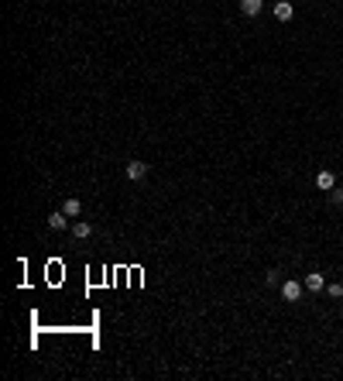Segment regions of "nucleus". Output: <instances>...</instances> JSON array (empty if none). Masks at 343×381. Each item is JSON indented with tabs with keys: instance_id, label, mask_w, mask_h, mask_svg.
<instances>
[{
	"instance_id": "nucleus-7",
	"label": "nucleus",
	"mask_w": 343,
	"mask_h": 381,
	"mask_svg": "<svg viewBox=\"0 0 343 381\" xmlns=\"http://www.w3.org/2000/svg\"><path fill=\"white\" fill-rule=\"evenodd\" d=\"M292 14H295V11H292V4H288V0L275 4V18H278V21H292Z\"/></svg>"
},
{
	"instance_id": "nucleus-6",
	"label": "nucleus",
	"mask_w": 343,
	"mask_h": 381,
	"mask_svg": "<svg viewBox=\"0 0 343 381\" xmlns=\"http://www.w3.org/2000/svg\"><path fill=\"white\" fill-rule=\"evenodd\" d=\"M316 186H319L323 192H329L333 186H336V179H333V172H319V175H316Z\"/></svg>"
},
{
	"instance_id": "nucleus-1",
	"label": "nucleus",
	"mask_w": 343,
	"mask_h": 381,
	"mask_svg": "<svg viewBox=\"0 0 343 381\" xmlns=\"http://www.w3.org/2000/svg\"><path fill=\"white\" fill-rule=\"evenodd\" d=\"M124 175H127L131 182H141V179L148 175V165H144V162H127V169H124Z\"/></svg>"
},
{
	"instance_id": "nucleus-9",
	"label": "nucleus",
	"mask_w": 343,
	"mask_h": 381,
	"mask_svg": "<svg viewBox=\"0 0 343 381\" xmlns=\"http://www.w3.org/2000/svg\"><path fill=\"white\" fill-rule=\"evenodd\" d=\"M305 288H309V292H323V275H319V271L305 275Z\"/></svg>"
},
{
	"instance_id": "nucleus-2",
	"label": "nucleus",
	"mask_w": 343,
	"mask_h": 381,
	"mask_svg": "<svg viewBox=\"0 0 343 381\" xmlns=\"http://www.w3.org/2000/svg\"><path fill=\"white\" fill-rule=\"evenodd\" d=\"M302 288H305V285H299L295 278H292V282H285V285H282V295H285V302H299V299H302Z\"/></svg>"
},
{
	"instance_id": "nucleus-10",
	"label": "nucleus",
	"mask_w": 343,
	"mask_h": 381,
	"mask_svg": "<svg viewBox=\"0 0 343 381\" xmlns=\"http://www.w3.org/2000/svg\"><path fill=\"white\" fill-rule=\"evenodd\" d=\"M326 292H329V295H333V299H340V295H343V285H340V282H333V285L326 288Z\"/></svg>"
},
{
	"instance_id": "nucleus-3",
	"label": "nucleus",
	"mask_w": 343,
	"mask_h": 381,
	"mask_svg": "<svg viewBox=\"0 0 343 381\" xmlns=\"http://www.w3.org/2000/svg\"><path fill=\"white\" fill-rule=\"evenodd\" d=\"M62 213H65L69 220H79V216H82V203L72 196V199H65V203H62Z\"/></svg>"
},
{
	"instance_id": "nucleus-5",
	"label": "nucleus",
	"mask_w": 343,
	"mask_h": 381,
	"mask_svg": "<svg viewBox=\"0 0 343 381\" xmlns=\"http://www.w3.org/2000/svg\"><path fill=\"white\" fill-rule=\"evenodd\" d=\"M93 234V227L86 223V220H72V237H79V241H86Z\"/></svg>"
},
{
	"instance_id": "nucleus-8",
	"label": "nucleus",
	"mask_w": 343,
	"mask_h": 381,
	"mask_svg": "<svg viewBox=\"0 0 343 381\" xmlns=\"http://www.w3.org/2000/svg\"><path fill=\"white\" fill-rule=\"evenodd\" d=\"M48 227H52V230H65V227H69V216H65L62 210L52 213V216H48Z\"/></svg>"
},
{
	"instance_id": "nucleus-11",
	"label": "nucleus",
	"mask_w": 343,
	"mask_h": 381,
	"mask_svg": "<svg viewBox=\"0 0 343 381\" xmlns=\"http://www.w3.org/2000/svg\"><path fill=\"white\" fill-rule=\"evenodd\" d=\"M340 316H343V309H340Z\"/></svg>"
},
{
	"instance_id": "nucleus-4",
	"label": "nucleus",
	"mask_w": 343,
	"mask_h": 381,
	"mask_svg": "<svg viewBox=\"0 0 343 381\" xmlns=\"http://www.w3.org/2000/svg\"><path fill=\"white\" fill-rule=\"evenodd\" d=\"M261 7H265V0H240V14L244 18H258Z\"/></svg>"
}]
</instances>
